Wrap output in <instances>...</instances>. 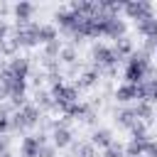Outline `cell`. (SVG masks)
Segmentation results:
<instances>
[{
	"label": "cell",
	"instance_id": "cell-1",
	"mask_svg": "<svg viewBox=\"0 0 157 157\" xmlns=\"http://www.w3.org/2000/svg\"><path fill=\"white\" fill-rule=\"evenodd\" d=\"M147 71H150V56H147V52H132L130 59H128V66H125V83L140 86L145 81Z\"/></svg>",
	"mask_w": 157,
	"mask_h": 157
},
{
	"label": "cell",
	"instance_id": "cell-2",
	"mask_svg": "<svg viewBox=\"0 0 157 157\" xmlns=\"http://www.w3.org/2000/svg\"><path fill=\"white\" fill-rule=\"evenodd\" d=\"M52 101H54V108H59L64 113L71 103L78 101V88L76 86H66L64 81H59V83L52 86Z\"/></svg>",
	"mask_w": 157,
	"mask_h": 157
},
{
	"label": "cell",
	"instance_id": "cell-3",
	"mask_svg": "<svg viewBox=\"0 0 157 157\" xmlns=\"http://www.w3.org/2000/svg\"><path fill=\"white\" fill-rule=\"evenodd\" d=\"M10 123H12V130H27V128H34V125L39 123V108H37L34 103H25V105L10 118Z\"/></svg>",
	"mask_w": 157,
	"mask_h": 157
},
{
	"label": "cell",
	"instance_id": "cell-4",
	"mask_svg": "<svg viewBox=\"0 0 157 157\" xmlns=\"http://www.w3.org/2000/svg\"><path fill=\"white\" fill-rule=\"evenodd\" d=\"M15 44H17V47H37V44H39V25H34V22L17 25Z\"/></svg>",
	"mask_w": 157,
	"mask_h": 157
},
{
	"label": "cell",
	"instance_id": "cell-5",
	"mask_svg": "<svg viewBox=\"0 0 157 157\" xmlns=\"http://www.w3.org/2000/svg\"><path fill=\"white\" fill-rule=\"evenodd\" d=\"M91 56H93V64H96V69H98V71H101L103 66L113 69V64L118 61V56H115L113 47H108V44H93Z\"/></svg>",
	"mask_w": 157,
	"mask_h": 157
},
{
	"label": "cell",
	"instance_id": "cell-6",
	"mask_svg": "<svg viewBox=\"0 0 157 157\" xmlns=\"http://www.w3.org/2000/svg\"><path fill=\"white\" fill-rule=\"evenodd\" d=\"M123 10H125L135 22L147 20V17H155V12H152V5H150V2H125V5H123Z\"/></svg>",
	"mask_w": 157,
	"mask_h": 157
},
{
	"label": "cell",
	"instance_id": "cell-7",
	"mask_svg": "<svg viewBox=\"0 0 157 157\" xmlns=\"http://www.w3.org/2000/svg\"><path fill=\"white\" fill-rule=\"evenodd\" d=\"M71 142H74L71 130H69L66 125H56V123H54V130H52V145H54L56 150H61V147H69Z\"/></svg>",
	"mask_w": 157,
	"mask_h": 157
},
{
	"label": "cell",
	"instance_id": "cell-8",
	"mask_svg": "<svg viewBox=\"0 0 157 157\" xmlns=\"http://www.w3.org/2000/svg\"><path fill=\"white\" fill-rule=\"evenodd\" d=\"M7 71H10L15 78L25 81L27 74H29V59H25V56H12L10 64H7Z\"/></svg>",
	"mask_w": 157,
	"mask_h": 157
},
{
	"label": "cell",
	"instance_id": "cell-9",
	"mask_svg": "<svg viewBox=\"0 0 157 157\" xmlns=\"http://www.w3.org/2000/svg\"><path fill=\"white\" fill-rule=\"evenodd\" d=\"M12 12H15V17H17V25H27V22L32 20V15H34V5L20 0V2L12 7Z\"/></svg>",
	"mask_w": 157,
	"mask_h": 157
},
{
	"label": "cell",
	"instance_id": "cell-10",
	"mask_svg": "<svg viewBox=\"0 0 157 157\" xmlns=\"http://www.w3.org/2000/svg\"><path fill=\"white\" fill-rule=\"evenodd\" d=\"M54 20L59 22V27H64V29H76V22H78V17L69 10V7H61V10H56V15H54Z\"/></svg>",
	"mask_w": 157,
	"mask_h": 157
},
{
	"label": "cell",
	"instance_id": "cell-11",
	"mask_svg": "<svg viewBox=\"0 0 157 157\" xmlns=\"http://www.w3.org/2000/svg\"><path fill=\"white\" fill-rule=\"evenodd\" d=\"M137 96H140L142 101H147V103H157V78L142 81V83L137 86Z\"/></svg>",
	"mask_w": 157,
	"mask_h": 157
},
{
	"label": "cell",
	"instance_id": "cell-12",
	"mask_svg": "<svg viewBox=\"0 0 157 157\" xmlns=\"http://www.w3.org/2000/svg\"><path fill=\"white\" fill-rule=\"evenodd\" d=\"M132 113H135V118L142 120L145 125H150L152 118H155V108H152V103H147V101H140V103L132 108Z\"/></svg>",
	"mask_w": 157,
	"mask_h": 157
},
{
	"label": "cell",
	"instance_id": "cell-13",
	"mask_svg": "<svg viewBox=\"0 0 157 157\" xmlns=\"http://www.w3.org/2000/svg\"><path fill=\"white\" fill-rule=\"evenodd\" d=\"M115 98H118L120 103H130V101L140 98V96H137V86H132V83H120V86L115 88Z\"/></svg>",
	"mask_w": 157,
	"mask_h": 157
},
{
	"label": "cell",
	"instance_id": "cell-14",
	"mask_svg": "<svg viewBox=\"0 0 157 157\" xmlns=\"http://www.w3.org/2000/svg\"><path fill=\"white\" fill-rule=\"evenodd\" d=\"M110 142H113V132H110V130H105V128H98V130H93V135H91V145H93V147H101V150H105Z\"/></svg>",
	"mask_w": 157,
	"mask_h": 157
},
{
	"label": "cell",
	"instance_id": "cell-15",
	"mask_svg": "<svg viewBox=\"0 0 157 157\" xmlns=\"http://www.w3.org/2000/svg\"><path fill=\"white\" fill-rule=\"evenodd\" d=\"M39 140L34 137V135H29V137H25L22 140V147H20V152H22V157H39Z\"/></svg>",
	"mask_w": 157,
	"mask_h": 157
},
{
	"label": "cell",
	"instance_id": "cell-16",
	"mask_svg": "<svg viewBox=\"0 0 157 157\" xmlns=\"http://www.w3.org/2000/svg\"><path fill=\"white\" fill-rule=\"evenodd\" d=\"M137 32L145 34V37H150V39H155V37H157V17L140 20V22H137Z\"/></svg>",
	"mask_w": 157,
	"mask_h": 157
},
{
	"label": "cell",
	"instance_id": "cell-17",
	"mask_svg": "<svg viewBox=\"0 0 157 157\" xmlns=\"http://www.w3.org/2000/svg\"><path fill=\"white\" fill-rule=\"evenodd\" d=\"M135 120H137V118H135L132 108H123V110L115 113V123H118L120 128H128V130H130V128L135 125Z\"/></svg>",
	"mask_w": 157,
	"mask_h": 157
},
{
	"label": "cell",
	"instance_id": "cell-18",
	"mask_svg": "<svg viewBox=\"0 0 157 157\" xmlns=\"http://www.w3.org/2000/svg\"><path fill=\"white\" fill-rule=\"evenodd\" d=\"M147 142H150V140H130V142L125 145V157H140V155H145Z\"/></svg>",
	"mask_w": 157,
	"mask_h": 157
},
{
	"label": "cell",
	"instance_id": "cell-19",
	"mask_svg": "<svg viewBox=\"0 0 157 157\" xmlns=\"http://www.w3.org/2000/svg\"><path fill=\"white\" fill-rule=\"evenodd\" d=\"M113 52H115V56H118V59H123V56H130V54H132V42H130L128 37H120V39H115V47H113Z\"/></svg>",
	"mask_w": 157,
	"mask_h": 157
},
{
	"label": "cell",
	"instance_id": "cell-20",
	"mask_svg": "<svg viewBox=\"0 0 157 157\" xmlns=\"http://www.w3.org/2000/svg\"><path fill=\"white\" fill-rule=\"evenodd\" d=\"M98 76H101V71H98L96 66L88 69V71H83L81 78H78V83H76V88H88V86H93V83L98 81Z\"/></svg>",
	"mask_w": 157,
	"mask_h": 157
},
{
	"label": "cell",
	"instance_id": "cell-21",
	"mask_svg": "<svg viewBox=\"0 0 157 157\" xmlns=\"http://www.w3.org/2000/svg\"><path fill=\"white\" fill-rule=\"evenodd\" d=\"M71 145H74V142H71ZM71 157H96V147H93L91 142H78V145H74Z\"/></svg>",
	"mask_w": 157,
	"mask_h": 157
},
{
	"label": "cell",
	"instance_id": "cell-22",
	"mask_svg": "<svg viewBox=\"0 0 157 157\" xmlns=\"http://www.w3.org/2000/svg\"><path fill=\"white\" fill-rule=\"evenodd\" d=\"M56 39V27L54 25H39V44H49Z\"/></svg>",
	"mask_w": 157,
	"mask_h": 157
},
{
	"label": "cell",
	"instance_id": "cell-23",
	"mask_svg": "<svg viewBox=\"0 0 157 157\" xmlns=\"http://www.w3.org/2000/svg\"><path fill=\"white\" fill-rule=\"evenodd\" d=\"M59 52H61V42H59V39L44 44V59H47V61H54V56H59Z\"/></svg>",
	"mask_w": 157,
	"mask_h": 157
},
{
	"label": "cell",
	"instance_id": "cell-24",
	"mask_svg": "<svg viewBox=\"0 0 157 157\" xmlns=\"http://www.w3.org/2000/svg\"><path fill=\"white\" fill-rule=\"evenodd\" d=\"M86 113H88V108H86L83 103H78V101H76V103H71V105L64 110V115H66V118H81V115H86Z\"/></svg>",
	"mask_w": 157,
	"mask_h": 157
},
{
	"label": "cell",
	"instance_id": "cell-25",
	"mask_svg": "<svg viewBox=\"0 0 157 157\" xmlns=\"http://www.w3.org/2000/svg\"><path fill=\"white\" fill-rule=\"evenodd\" d=\"M103 157H125V147L120 145V142H110L105 150H103Z\"/></svg>",
	"mask_w": 157,
	"mask_h": 157
},
{
	"label": "cell",
	"instance_id": "cell-26",
	"mask_svg": "<svg viewBox=\"0 0 157 157\" xmlns=\"http://www.w3.org/2000/svg\"><path fill=\"white\" fill-rule=\"evenodd\" d=\"M130 132H132V140H147V125L142 120H135V125L130 128Z\"/></svg>",
	"mask_w": 157,
	"mask_h": 157
},
{
	"label": "cell",
	"instance_id": "cell-27",
	"mask_svg": "<svg viewBox=\"0 0 157 157\" xmlns=\"http://www.w3.org/2000/svg\"><path fill=\"white\" fill-rule=\"evenodd\" d=\"M37 108H54V101H52V93L47 91H37Z\"/></svg>",
	"mask_w": 157,
	"mask_h": 157
},
{
	"label": "cell",
	"instance_id": "cell-28",
	"mask_svg": "<svg viewBox=\"0 0 157 157\" xmlns=\"http://www.w3.org/2000/svg\"><path fill=\"white\" fill-rule=\"evenodd\" d=\"M59 61H64V64H74V61H76V49H74V47H61V52H59Z\"/></svg>",
	"mask_w": 157,
	"mask_h": 157
},
{
	"label": "cell",
	"instance_id": "cell-29",
	"mask_svg": "<svg viewBox=\"0 0 157 157\" xmlns=\"http://www.w3.org/2000/svg\"><path fill=\"white\" fill-rule=\"evenodd\" d=\"M15 49H17L15 39H12V42H7V39H5V42L0 44V54H5V56H12V54H15Z\"/></svg>",
	"mask_w": 157,
	"mask_h": 157
},
{
	"label": "cell",
	"instance_id": "cell-30",
	"mask_svg": "<svg viewBox=\"0 0 157 157\" xmlns=\"http://www.w3.org/2000/svg\"><path fill=\"white\" fill-rule=\"evenodd\" d=\"M54 155H56V147H54V145H47V142H44V145L39 147V157H54Z\"/></svg>",
	"mask_w": 157,
	"mask_h": 157
},
{
	"label": "cell",
	"instance_id": "cell-31",
	"mask_svg": "<svg viewBox=\"0 0 157 157\" xmlns=\"http://www.w3.org/2000/svg\"><path fill=\"white\" fill-rule=\"evenodd\" d=\"M12 128V123H10V118L7 115H0V132H7Z\"/></svg>",
	"mask_w": 157,
	"mask_h": 157
},
{
	"label": "cell",
	"instance_id": "cell-32",
	"mask_svg": "<svg viewBox=\"0 0 157 157\" xmlns=\"http://www.w3.org/2000/svg\"><path fill=\"white\" fill-rule=\"evenodd\" d=\"M7 32H10V27H7V22L5 20H0V44L7 39Z\"/></svg>",
	"mask_w": 157,
	"mask_h": 157
},
{
	"label": "cell",
	"instance_id": "cell-33",
	"mask_svg": "<svg viewBox=\"0 0 157 157\" xmlns=\"http://www.w3.org/2000/svg\"><path fill=\"white\" fill-rule=\"evenodd\" d=\"M5 150H10V137L0 135V152H5Z\"/></svg>",
	"mask_w": 157,
	"mask_h": 157
},
{
	"label": "cell",
	"instance_id": "cell-34",
	"mask_svg": "<svg viewBox=\"0 0 157 157\" xmlns=\"http://www.w3.org/2000/svg\"><path fill=\"white\" fill-rule=\"evenodd\" d=\"M150 157H157V142H147V150H145Z\"/></svg>",
	"mask_w": 157,
	"mask_h": 157
},
{
	"label": "cell",
	"instance_id": "cell-35",
	"mask_svg": "<svg viewBox=\"0 0 157 157\" xmlns=\"http://www.w3.org/2000/svg\"><path fill=\"white\" fill-rule=\"evenodd\" d=\"M0 157H12V155H10V150H5V152H0Z\"/></svg>",
	"mask_w": 157,
	"mask_h": 157
},
{
	"label": "cell",
	"instance_id": "cell-36",
	"mask_svg": "<svg viewBox=\"0 0 157 157\" xmlns=\"http://www.w3.org/2000/svg\"><path fill=\"white\" fill-rule=\"evenodd\" d=\"M152 42H155V44H157V37H155V39H152Z\"/></svg>",
	"mask_w": 157,
	"mask_h": 157
},
{
	"label": "cell",
	"instance_id": "cell-37",
	"mask_svg": "<svg viewBox=\"0 0 157 157\" xmlns=\"http://www.w3.org/2000/svg\"><path fill=\"white\" fill-rule=\"evenodd\" d=\"M140 157H145V155H140Z\"/></svg>",
	"mask_w": 157,
	"mask_h": 157
},
{
	"label": "cell",
	"instance_id": "cell-38",
	"mask_svg": "<svg viewBox=\"0 0 157 157\" xmlns=\"http://www.w3.org/2000/svg\"><path fill=\"white\" fill-rule=\"evenodd\" d=\"M0 59H2V56H0Z\"/></svg>",
	"mask_w": 157,
	"mask_h": 157
}]
</instances>
